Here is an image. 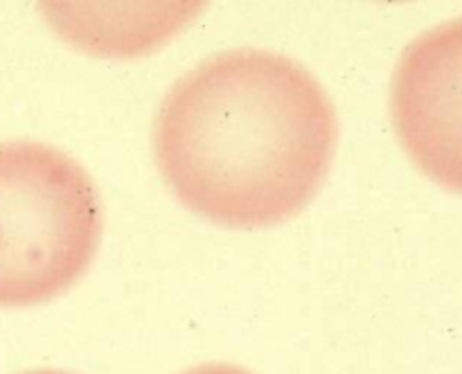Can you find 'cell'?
Listing matches in <instances>:
<instances>
[{
	"mask_svg": "<svg viewBox=\"0 0 462 374\" xmlns=\"http://www.w3.org/2000/svg\"><path fill=\"white\" fill-rule=\"evenodd\" d=\"M393 124L415 165L462 194V18L424 32L393 77Z\"/></svg>",
	"mask_w": 462,
	"mask_h": 374,
	"instance_id": "obj_3",
	"label": "cell"
},
{
	"mask_svg": "<svg viewBox=\"0 0 462 374\" xmlns=\"http://www.w3.org/2000/svg\"><path fill=\"white\" fill-rule=\"evenodd\" d=\"M337 142V111L316 77L255 48L185 72L153 126L158 169L176 198L228 228L296 216L323 185Z\"/></svg>",
	"mask_w": 462,
	"mask_h": 374,
	"instance_id": "obj_1",
	"label": "cell"
},
{
	"mask_svg": "<svg viewBox=\"0 0 462 374\" xmlns=\"http://www.w3.org/2000/svg\"><path fill=\"white\" fill-rule=\"evenodd\" d=\"M102 205L84 167L32 140L0 142V306L66 293L95 260Z\"/></svg>",
	"mask_w": 462,
	"mask_h": 374,
	"instance_id": "obj_2",
	"label": "cell"
},
{
	"mask_svg": "<svg viewBox=\"0 0 462 374\" xmlns=\"http://www.w3.org/2000/svg\"><path fill=\"white\" fill-rule=\"evenodd\" d=\"M183 374H251L246 372L244 368H237V365H228V363H208V365H199V368L188 369Z\"/></svg>",
	"mask_w": 462,
	"mask_h": 374,
	"instance_id": "obj_4",
	"label": "cell"
},
{
	"mask_svg": "<svg viewBox=\"0 0 462 374\" xmlns=\"http://www.w3.org/2000/svg\"><path fill=\"white\" fill-rule=\"evenodd\" d=\"M23 374H70V372H59V369H32V372Z\"/></svg>",
	"mask_w": 462,
	"mask_h": 374,
	"instance_id": "obj_5",
	"label": "cell"
}]
</instances>
